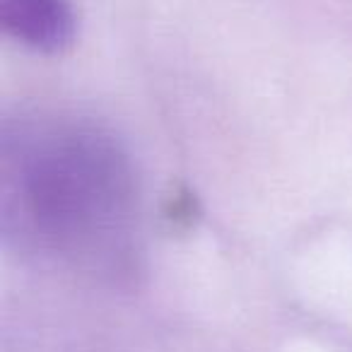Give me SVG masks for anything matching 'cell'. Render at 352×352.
<instances>
[{"label": "cell", "instance_id": "6da1fadb", "mask_svg": "<svg viewBox=\"0 0 352 352\" xmlns=\"http://www.w3.org/2000/svg\"><path fill=\"white\" fill-rule=\"evenodd\" d=\"M140 193L109 128L39 111L0 138V227L20 254L92 275L133 268Z\"/></svg>", "mask_w": 352, "mask_h": 352}, {"label": "cell", "instance_id": "7a4b0ae2", "mask_svg": "<svg viewBox=\"0 0 352 352\" xmlns=\"http://www.w3.org/2000/svg\"><path fill=\"white\" fill-rule=\"evenodd\" d=\"M0 27L25 49L63 56L78 36L73 0H0Z\"/></svg>", "mask_w": 352, "mask_h": 352}]
</instances>
